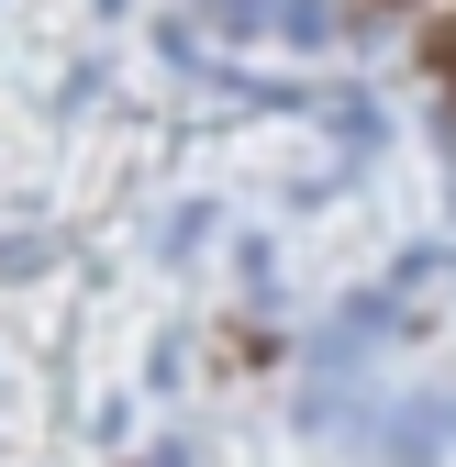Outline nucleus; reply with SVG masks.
Wrapping results in <instances>:
<instances>
[{
  "mask_svg": "<svg viewBox=\"0 0 456 467\" xmlns=\"http://www.w3.org/2000/svg\"><path fill=\"white\" fill-rule=\"evenodd\" d=\"M368 445H378V467H434L456 445V412L445 400H389V412L368 423Z\"/></svg>",
  "mask_w": 456,
  "mask_h": 467,
  "instance_id": "nucleus-1",
  "label": "nucleus"
},
{
  "mask_svg": "<svg viewBox=\"0 0 456 467\" xmlns=\"http://www.w3.org/2000/svg\"><path fill=\"white\" fill-rule=\"evenodd\" d=\"M334 134H346V156H378V100L346 89V100H334Z\"/></svg>",
  "mask_w": 456,
  "mask_h": 467,
  "instance_id": "nucleus-2",
  "label": "nucleus"
},
{
  "mask_svg": "<svg viewBox=\"0 0 456 467\" xmlns=\"http://www.w3.org/2000/svg\"><path fill=\"white\" fill-rule=\"evenodd\" d=\"M278 34L290 45H334V0H278Z\"/></svg>",
  "mask_w": 456,
  "mask_h": 467,
  "instance_id": "nucleus-3",
  "label": "nucleus"
},
{
  "mask_svg": "<svg viewBox=\"0 0 456 467\" xmlns=\"http://www.w3.org/2000/svg\"><path fill=\"white\" fill-rule=\"evenodd\" d=\"M223 34H278V0H212Z\"/></svg>",
  "mask_w": 456,
  "mask_h": 467,
  "instance_id": "nucleus-4",
  "label": "nucleus"
},
{
  "mask_svg": "<svg viewBox=\"0 0 456 467\" xmlns=\"http://www.w3.org/2000/svg\"><path fill=\"white\" fill-rule=\"evenodd\" d=\"M445 267H456V256H445V245H412V256H401V267H389V289H434V278H445Z\"/></svg>",
  "mask_w": 456,
  "mask_h": 467,
  "instance_id": "nucleus-5",
  "label": "nucleus"
},
{
  "mask_svg": "<svg viewBox=\"0 0 456 467\" xmlns=\"http://www.w3.org/2000/svg\"><path fill=\"white\" fill-rule=\"evenodd\" d=\"M201 234H212V201H179V212H167V256H190Z\"/></svg>",
  "mask_w": 456,
  "mask_h": 467,
  "instance_id": "nucleus-6",
  "label": "nucleus"
},
{
  "mask_svg": "<svg viewBox=\"0 0 456 467\" xmlns=\"http://www.w3.org/2000/svg\"><path fill=\"white\" fill-rule=\"evenodd\" d=\"M445 412H456V389H445Z\"/></svg>",
  "mask_w": 456,
  "mask_h": 467,
  "instance_id": "nucleus-7",
  "label": "nucleus"
}]
</instances>
